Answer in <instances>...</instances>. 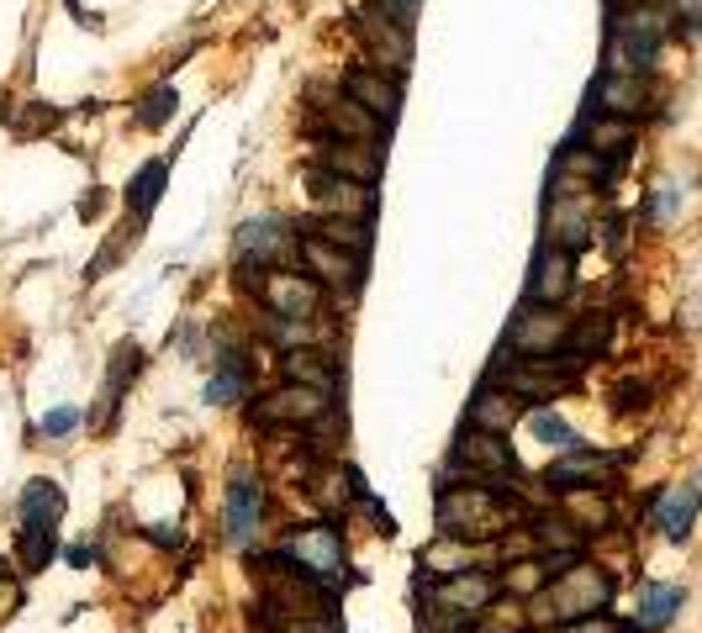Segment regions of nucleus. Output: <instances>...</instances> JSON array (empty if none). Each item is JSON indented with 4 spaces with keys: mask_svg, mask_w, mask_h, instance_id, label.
I'll list each match as a JSON object with an SVG mask.
<instances>
[{
    "mask_svg": "<svg viewBox=\"0 0 702 633\" xmlns=\"http://www.w3.org/2000/svg\"><path fill=\"white\" fill-rule=\"evenodd\" d=\"M565 513L576 517L586 534H607V528H613V507H607L597 491H565Z\"/></svg>",
    "mask_w": 702,
    "mask_h": 633,
    "instance_id": "obj_36",
    "label": "nucleus"
},
{
    "mask_svg": "<svg viewBox=\"0 0 702 633\" xmlns=\"http://www.w3.org/2000/svg\"><path fill=\"white\" fill-rule=\"evenodd\" d=\"M412 32H418V27L401 21L397 11H386L381 0H360V6L349 11V38L360 48V59L386 69V75H397V79L412 75V59H418V38H412Z\"/></svg>",
    "mask_w": 702,
    "mask_h": 633,
    "instance_id": "obj_2",
    "label": "nucleus"
},
{
    "mask_svg": "<svg viewBox=\"0 0 702 633\" xmlns=\"http://www.w3.org/2000/svg\"><path fill=\"white\" fill-rule=\"evenodd\" d=\"M175 117H181V90H175V85H164V79L143 90L138 111H133V121H138L143 133H164Z\"/></svg>",
    "mask_w": 702,
    "mask_h": 633,
    "instance_id": "obj_32",
    "label": "nucleus"
},
{
    "mask_svg": "<svg viewBox=\"0 0 702 633\" xmlns=\"http://www.w3.org/2000/svg\"><path fill=\"white\" fill-rule=\"evenodd\" d=\"M306 138H360V143H386L391 127L381 117H370L354 96H343V85H312L306 90Z\"/></svg>",
    "mask_w": 702,
    "mask_h": 633,
    "instance_id": "obj_4",
    "label": "nucleus"
},
{
    "mask_svg": "<svg viewBox=\"0 0 702 633\" xmlns=\"http://www.w3.org/2000/svg\"><path fill=\"white\" fill-rule=\"evenodd\" d=\"M296 264L318 280L322 291H343V296H354L364 280V254H349V249H339V243H328L318 233H301Z\"/></svg>",
    "mask_w": 702,
    "mask_h": 633,
    "instance_id": "obj_10",
    "label": "nucleus"
},
{
    "mask_svg": "<svg viewBox=\"0 0 702 633\" xmlns=\"http://www.w3.org/2000/svg\"><path fill=\"white\" fill-rule=\"evenodd\" d=\"M254 296H260V306L270 316H285V322H318L322 316V301H328V291H322L318 280L306 275V270H291V264H275V270H264L254 285H248Z\"/></svg>",
    "mask_w": 702,
    "mask_h": 633,
    "instance_id": "obj_7",
    "label": "nucleus"
},
{
    "mask_svg": "<svg viewBox=\"0 0 702 633\" xmlns=\"http://www.w3.org/2000/svg\"><path fill=\"white\" fill-rule=\"evenodd\" d=\"M571 143H586V148H597L602 158L628 164L634 143H640V121H634V117H613V111H592V106H586L582 121H576V133H571Z\"/></svg>",
    "mask_w": 702,
    "mask_h": 633,
    "instance_id": "obj_21",
    "label": "nucleus"
},
{
    "mask_svg": "<svg viewBox=\"0 0 702 633\" xmlns=\"http://www.w3.org/2000/svg\"><path fill=\"white\" fill-rule=\"evenodd\" d=\"M555 633H644L634 617L628 623H618V617H607V613H592V617H576V623H560Z\"/></svg>",
    "mask_w": 702,
    "mask_h": 633,
    "instance_id": "obj_38",
    "label": "nucleus"
},
{
    "mask_svg": "<svg viewBox=\"0 0 702 633\" xmlns=\"http://www.w3.org/2000/svg\"><path fill=\"white\" fill-rule=\"evenodd\" d=\"M539 592H544V565L539 559H513V565H501V596L534 602Z\"/></svg>",
    "mask_w": 702,
    "mask_h": 633,
    "instance_id": "obj_37",
    "label": "nucleus"
},
{
    "mask_svg": "<svg viewBox=\"0 0 702 633\" xmlns=\"http://www.w3.org/2000/svg\"><path fill=\"white\" fill-rule=\"evenodd\" d=\"M607 338H613V316H607V312H592V316H582V322H571V338H565V349L582 359V364H592V359H602Z\"/></svg>",
    "mask_w": 702,
    "mask_h": 633,
    "instance_id": "obj_34",
    "label": "nucleus"
},
{
    "mask_svg": "<svg viewBox=\"0 0 702 633\" xmlns=\"http://www.w3.org/2000/svg\"><path fill=\"white\" fill-rule=\"evenodd\" d=\"M491 380L507 386L513 396H523V401H555L560 391L576 386V376L560 370L555 359H501L497 370H491Z\"/></svg>",
    "mask_w": 702,
    "mask_h": 633,
    "instance_id": "obj_19",
    "label": "nucleus"
},
{
    "mask_svg": "<svg viewBox=\"0 0 702 633\" xmlns=\"http://www.w3.org/2000/svg\"><path fill=\"white\" fill-rule=\"evenodd\" d=\"M64 6H69V17H80L85 27H90V32H100V17H96V11H85L80 0H64Z\"/></svg>",
    "mask_w": 702,
    "mask_h": 633,
    "instance_id": "obj_45",
    "label": "nucleus"
},
{
    "mask_svg": "<svg viewBox=\"0 0 702 633\" xmlns=\"http://www.w3.org/2000/svg\"><path fill=\"white\" fill-rule=\"evenodd\" d=\"M100 206H106V196H100V191H96V196H90V201H85V206H80V217L90 222V217H96V212H100Z\"/></svg>",
    "mask_w": 702,
    "mask_h": 633,
    "instance_id": "obj_49",
    "label": "nucleus"
},
{
    "mask_svg": "<svg viewBox=\"0 0 702 633\" xmlns=\"http://www.w3.org/2000/svg\"><path fill=\"white\" fill-rule=\"evenodd\" d=\"M523 422V396H513L507 386H481V391L470 396V407H465V428H481V434H513Z\"/></svg>",
    "mask_w": 702,
    "mask_h": 633,
    "instance_id": "obj_22",
    "label": "nucleus"
},
{
    "mask_svg": "<svg viewBox=\"0 0 702 633\" xmlns=\"http://www.w3.org/2000/svg\"><path fill=\"white\" fill-rule=\"evenodd\" d=\"M248 386H254V364H248L238 349H227V354H217V370L206 380V401H212V407H233V401L248 396Z\"/></svg>",
    "mask_w": 702,
    "mask_h": 633,
    "instance_id": "obj_27",
    "label": "nucleus"
},
{
    "mask_svg": "<svg viewBox=\"0 0 702 633\" xmlns=\"http://www.w3.org/2000/svg\"><path fill=\"white\" fill-rule=\"evenodd\" d=\"M306 164L333 169V175H349V179H364V185H381L386 148H381V143H360V138H312Z\"/></svg>",
    "mask_w": 702,
    "mask_h": 633,
    "instance_id": "obj_16",
    "label": "nucleus"
},
{
    "mask_svg": "<svg viewBox=\"0 0 702 633\" xmlns=\"http://www.w3.org/2000/svg\"><path fill=\"white\" fill-rule=\"evenodd\" d=\"M281 376L296 380V386H312V391H339V370H333V359L318 354V349H281Z\"/></svg>",
    "mask_w": 702,
    "mask_h": 633,
    "instance_id": "obj_26",
    "label": "nucleus"
},
{
    "mask_svg": "<svg viewBox=\"0 0 702 633\" xmlns=\"http://www.w3.org/2000/svg\"><path fill=\"white\" fill-rule=\"evenodd\" d=\"M59 121H64V111L48 106V100H11L6 106V127L17 138H48V133H59Z\"/></svg>",
    "mask_w": 702,
    "mask_h": 633,
    "instance_id": "obj_29",
    "label": "nucleus"
},
{
    "mask_svg": "<svg viewBox=\"0 0 702 633\" xmlns=\"http://www.w3.org/2000/svg\"><path fill=\"white\" fill-rule=\"evenodd\" d=\"M117 364H111V386H127V380L143 370V354H138V343H117Z\"/></svg>",
    "mask_w": 702,
    "mask_h": 633,
    "instance_id": "obj_41",
    "label": "nucleus"
},
{
    "mask_svg": "<svg viewBox=\"0 0 702 633\" xmlns=\"http://www.w3.org/2000/svg\"><path fill=\"white\" fill-rule=\"evenodd\" d=\"M59 554V528H42V523H21V538H17V559L27 575H38L53 565Z\"/></svg>",
    "mask_w": 702,
    "mask_h": 633,
    "instance_id": "obj_33",
    "label": "nucleus"
},
{
    "mask_svg": "<svg viewBox=\"0 0 702 633\" xmlns=\"http://www.w3.org/2000/svg\"><path fill=\"white\" fill-rule=\"evenodd\" d=\"M339 85H343V96H354L370 111V117H381L386 127H397L401 121V90H407V79L397 75H386V69H376V64H343L339 69Z\"/></svg>",
    "mask_w": 702,
    "mask_h": 633,
    "instance_id": "obj_14",
    "label": "nucleus"
},
{
    "mask_svg": "<svg viewBox=\"0 0 702 633\" xmlns=\"http://www.w3.org/2000/svg\"><path fill=\"white\" fill-rule=\"evenodd\" d=\"M586 106L592 111H613V117H650L655 111V85L650 75H613V69H597L592 90H586Z\"/></svg>",
    "mask_w": 702,
    "mask_h": 633,
    "instance_id": "obj_18",
    "label": "nucleus"
},
{
    "mask_svg": "<svg viewBox=\"0 0 702 633\" xmlns=\"http://www.w3.org/2000/svg\"><path fill=\"white\" fill-rule=\"evenodd\" d=\"M682 602H686L682 586H671V581H644V586H640V607H634V623H640L644 633H661V629L676 623Z\"/></svg>",
    "mask_w": 702,
    "mask_h": 633,
    "instance_id": "obj_25",
    "label": "nucleus"
},
{
    "mask_svg": "<svg viewBox=\"0 0 702 633\" xmlns=\"http://www.w3.org/2000/svg\"><path fill=\"white\" fill-rule=\"evenodd\" d=\"M264 528V480L254 470L227 475V501H222V538L233 549H248Z\"/></svg>",
    "mask_w": 702,
    "mask_h": 633,
    "instance_id": "obj_11",
    "label": "nucleus"
},
{
    "mask_svg": "<svg viewBox=\"0 0 702 633\" xmlns=\"http://www.w3.org/2000/svg\"><path fill=\"white\" fill-rule=\"evenodd\" d=\"M698 507H702V475H692V480H682V486H665V491L655 496L650 517H655V528H661L671 544H682V538L692 534Z\"/></svg>",
    "mask_w": 702,
    "mask_h": 633,
    "instance_id": "obj_23",
    "label": "nucleus"
},
{
    "mask_svg": "<svg viewBox=\"0 0 702 633\" xmlns=\"http://www.w3.org/2000/svg\"><path fill=\"white\" fill-rule=\"evenodd\" d=\"M597 196H544V243L582 254L597 243Z\"/></svg>",
    "mask_w": 702,
    "mask_h": 633,
    "instance_id": "obj_13",
    "label": "nucleus"
},
{
    "mask_svg": "<svg viewBox=\"0 0 702 633\" xmlns=\"http://www.w3.org/2000/svg\"><path fill=\"white\" fill-rule=\"evenodd\" d=\"M455 465L465 480H481V486H501V480H518V455L507 449L501 434H481V428H465L455 444Z\"/></svg>",
    "mask_w": 702,
    "mask_h": 633,
    "instance_id": "obj_12",
    "label": "nucleus"
},
{
    "mask_svg": "<svg viewBox=\"0 0 702 633\" xmlns=\"http://www.w3.org/2000/svg\"><path fill=\"white\" fill-rule=\"evenodd\" d=\"M301 185H306V201H312V212H322V217L376 222V212H381V196H376V185H364V179H349V175H333V169H318V164H306V169H301Z\"/></svg>",
    "mask_w": 702,
    "mask_h": 633,
    "instance_id": "obj_8",
    "label": "nucleus"
},
{
    "mask_svg": "<svg viewBox=\"0 0 702 633\" xmlns=\"http://www.w3.org/2000/svg\"><path fill=\"white\" fill-rule=\"evenodd\" d=\"M644 396H650L644 386H618V412H640Z\"/></svg>",
    "mask_w": 702,
    "mask_h": 633,
    "instance_id": "obj_43",
    "label": "nucleus"
},
{
    "mask_svg": "<svg viewBox=\"0 0 702 633\" xmlns=\"http://www.w3.org/2000/svg\"><path fill=\"white\" fill-rule=\"evenodd\" d=\"M528 434L539 438V444H549V449H582V434L565 422L560 412H549V407H539V412H528Z\"/></svg>",
    "mask_w": 702,
    "mask_h": 633,
    "instance_id": "obj_35",
    "label": "nucleus"
},
{
    "mask_svg": "<svg viewBox=\"0 0 702 633\" xmlns=\"http://www.w3.org/2000/svg\"><path fill=\"white\" fill-rule=\"evenodd\" d=\"M576 291V254H565L555 243H539L534 249V264H528V280H523V301H539V306H560Z\"/></svg>",
    "mask_w": 702,
    "mask_h": 633,
    "instance_id": "obj_20",
    "label": "nucleus"
},
{
    "mask_svg": "<svg viewBox=\"0 0 702 633\" xmlns=\"http://www.w3.org/2000/svg\"><path fill=\"white\" fill-rule=\"evenodd\" d=\"M676 212H682V191H676V185H655V191H650V227H665V222L676 217Z\"/></svg>",
    "mask_w": 702,
    "mask_h": 633,
    "instance_id": "obj_39",
    "label": "nucleus"
},
{
    "mask_svg": "<svg viewBox=\"0 0 702 633\" xmlns=\"http://www.w3.org/2000/svg\"><path fill=\"white\" fill-rule=\"evenodd\" d=\"M613 592H618V581L607 571H597V565H571L565 575H555V581H544L539 592V613L544 623H576V617H592V613H607L613 607Z\"/></svg>",
    "mask_w": 702,
    "mask_h": 633,
    "instance_id": "obj_3",
    "label": "nucleus"
},
{
    "mask_svg": "<svg viewBox=\"0 0 702 633\" xmlns=\"http://www.w3.org/2000/svg\"><path fill=\"white\" fill-rule=\"evenodd\" d=\"M623 465V455H597V449H565L555 465H544V491H607L613 470Z\"/></svg>",
    "mask_w": 702,
    "mask_h": 633,
    "instance_id": "obj_15",
    "label": "nucleus"
},
{
    "mask_svg": "<svg viewBox=\"0 0 702 633\" xmlns=\"http://www.w3.org/2000/svg\"><path fill=\"white\" fill-rule=\"evenodd\" d=\"M143 538H148V544H164V549H181V534H175L169 523H148V528H143Z\"/></svg>",
    "mask_w": 702,
    "mask_h": 633,
    "instance_id": "obj_42",
    "label": "nucleus"
},
{
    "mask_svg": "<svg viewBox=\"0 0 702 633\" xmlns=\"http://www.w3.org/2000/svg\"><path fill=\"white\" fill-rule=\"evenodd\" d=\"M64 491L59 480H27V491H21V523H42V528H59L64 523Z\"/></svg>",
    "mask_w": 702,
    "mask_h": 633,
    "instance_id": "obj_31",
    "label": "nucleus"
},
{
    "mask_svg": "<svg viewBox=\"0 0 702 633\" xmlns=\"http://www.w3.org/2000/svg\"><path fill=\"white\" fill-rule=\"evenodd\" d=\"M0 586H11V559H0Z\"/></svg>",
    "mask_w": 702,
    "mask_h": 633,
    "instance_id": "obj_50",
    "label": "nucleus"
},
{
    "mask_svg": "<svg viewBox=\"0 0 702 633\" xmlns=\"http://www.w3.org/2000/svg\"><path fill=\"white\" fill-rule=\"evenodd\" d=\"M386 11H397L401 21H412V27H418V17H422V0H381Z\"/></svg>",
    "mask_w": 702,
    "mask_h": 633,
    "instance_id": "obj_44",
    "label": "nucleus"
},
{
    "mask_svg": "<svg viewBox=\"0 0 702 633\" xmlns=\"http://www.w3.org/2000/svg\"><path fill=\"white\" fill-rule=\"evenodd\" d=\"M682 322H686V328H702V296H692L682 306Z\"/></svg>",
    "mask_w": 702,
    "mask_h": 633,
    "instance_id": "obj_48",
    "label": "nucleus"
},
{
    "mask_svg": "<svg viewBox=\"0 0 702 633\" xmlns=\"http://www.w3.org/2000/svg\"><path fill=\"white\" fill-rule=\"evenodd\" d=\"M296 243H301L296 222H285V217H248L238 227V270H243V280L254 285L264 270L291 264V259H296Z\"/></svg>",
    "mask_w": 702,
    "mask_h": 633,
    "instance_id": "obj_9",
    "label": "nucleus"
},
{
    "mask_svg": "<svg viewBox=\"0 0 702 633\" xmlns=\"http://www.w3.org/2000/svg\"><path fill=\"white\" fill-rule=\"evenodd\" d=\"M164 185H169V154H159V158H148L138 175L127 179V191H121V206L133 212V222H148L154 217V206L164 201Z\"/></svg>",
    "mask_w": 702,
    "mask_h": 633,
    "instance_id": "obj_24",
    "label": "nucleus"
},
{
    "mask_svg": "<svg viewBox=\"0 0 702 633\" xmlns=\"http://www.w3.org/2000/svg\"><path fill=\"white\" fill-rule=\"evenodd\" d=\"M275 549H281L301 575H312V581L333 586V592H339L343 571H349V554H343V534L333 528V523H301V528H291V534H285L281 544H275Z\"/></svg>",
    "mask_w": 702,
    "mask_h": 633,
    "instance_id": "obj_5",
    "label": "nucleus"
},
{
    "mask_svg": "<svg viewBox=\"0 0 702 633\" xmlns=\"http://www.w3.org/2000/svg\"><path fill=\"white\" fill-rule=\"evenodd\" d=\"M301 233H318L328 237V243H339V249H349V254H370V243H376V227L370 222H354V217H322V212H306V217H296Z\"/></svg>",
    "mask_w": 702,
    "mask_h": 633,
    "instance_id": "obj_28",
    "label": "nucleus"
},
{
    "mask_svg": "<svg viewBox=\"0 0 702 633\" xmlns=\"http://www.w3.org/2000/svg\"><path fill=\"white\" fill-rule=\"evenodd\" d=\"M528 507L507 486H443L439 491V538L455 544H486V538L518 534V523H528Z\"/></svg>",
    "mask_w": 702,
    "mask_h": 633,
    "instance_id": "obj_1",
    "label": "nucleus"
},
{
    "mask_svg": "<svg viewBox=\"0 0 702 633\" xmlns=\"http://www.w3.org/2000/svg\"><path fill=\"white\" fill-rule=\"evenodd\" d=\"M528 534L539 549H586V528L571 513H534L528 517Z\"/></svg>",
    "mask_w": 702,
    "mask_h": 633,
    "instance_id": "obj_30",
    "label": "nucleus"
},
{
    "mask_svg": "<svg viewBox=\"0 0 702 633\" xmlns=\"http://www.w3.org/2000/svg\"><path fill=\"white\" fill-rule=\"evenodd\" d=\"M248 412H254L260 428H312V422H322V412H328V391H312V386L285 380L281 391L260 396Z\"/></svg>",
    "mask_w": 702,
    "mask_h": 633,
    "instance_id": "obj_17",
    "label": "nucleus"
},
{
    "mask_svg": "<svg viewBox=\"0 0 702 633\" xmlns=\"http://www.w3.org/2000/svg\"><path fill=\"white\" fill-rule=\"evenodd\" d=\"M628 6H671V0H602V11H628Z\"/></svg>",
    "mask_w": 702,
    "mask_h": 633,
    "instance_id": "obj_47",
    "label": "nucleus"
},
{
    "mask_svg": "<svg viewBox=\"0 0 702 633\" xmlns=\"http://www.w3.org/2000/svg\"><path fill=\"white\" fill-rule=\"evenodd\" d=\"M64 559H69L75 571H85V565H90V544H69V549H64Z\"/></svg>",
    "mask_w": 702,
    "mask_h": 633,
    "instance_id": "obj_46",
    "label": "nucleus"
},
{
    "mask_svg": "<svg viewBox=\"0 0 702 633\" xmlns=\"http://www.w3.org/2000/svg\"><path fill=\"white\" fill-rule=\"evenodd\" d=\"M565 338H571V316L560 306L523 301L501 333V359H549L565 349Z\"/></svg>",
    "mask_w": 702,
    "mask_h": 633,
    "instance_id": "obj_6",
    "label": "nucleus"
},
{
    "mask_svg": "<svg viewBox=\"0 0 702 633\" xmlns=\"http://www.w3.org/2000/svg\"><path fill=\"white\" fill-rule=\"evenodd\" d=\"M80 422H85L80 407H59V412H48V417L38 422V434H42V438H64V434H75Z\"/></svg>",
    "mask_w": 702,
    "mask_h": 633,
    "instance_id": "obj_40",
    "label": "nucleus"
}]
</instances>
